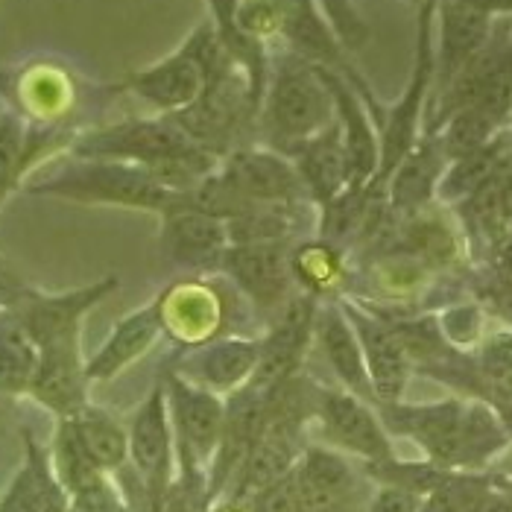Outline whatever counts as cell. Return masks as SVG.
Returning a JSON list of instances; mask_svg holds the SVG:
<instances>
[{
  "label": "cell",
  "instance_id": "obj_1",
  "mask_svg": "<svg viewBox=\"0 0 512 512\" xmlns=\"http://www.w3.org/2000/svg\"><path fill=\"white\" fill-rule=\"evenodd\" d=\"M235 24L246 39L261 44L267 53L287 50L305 59L308 65H319L340 74L360 94L375 126L381 123L384 106L372 94L369 82L352 65L349 50L331 30L328 18L319 12L316 0H237Z\"/></svg>",
  "mask_w": 512,
  "mask_h": 512
},
{
  "label": "cell",
  "instance_id": "obj_2",
  "mask_svg": "<svg viewBox=\"0 0 512 512\" xmlns=\"http://www.w3.org/2000/svg\"><path fill=\"white\" fill-rule=\"evenodd\" d=\"M331 123L334 100L314 65L287 50H270L267 85L258 109V135L264 147L290 156V150Z\"/></svg>",
  "mask_w": 512,
  "mask_h": 512
},
{
  "label": "cell",
  "instance_id": "obj_3",
  "mask_svg": "<svg viewBox=\"0 0 512 512\" xmlns=\"http://www.w3.org/2000/svg\"><path fill=\"white\" fill-rule=\"evenodd\" d=\"M30 197L68 199L79 205H118L138 211H170L176 194L164 188L147 167L126 161H100V158H68L50 164L44 173L24 182Z\"/></svg>",
  "mask_w": 512,
  "mask_h": 512
},
{
  "label": "cell",
  "instance_id": "obj_4",
  "mask_svg": "<svg viewBox=\"0 0 512 512\" xmlns=\"http://www.w3.org/2000/svg\"><path fill=\"white\" fill-rule=\"evenodd\" d=\"M68 150L74 158L126 161V164L147 167L150 173L208 153V150L197 147L173 120L164 115L126 118L118 123L97 126V129H85V132H77V138L71 141Z\"/></svg>",
  "mask_w": 512,
  "mask_h": 512
},
{
  "label": "cell",
  "instance_id": "obj_5",
  "mask_svg": "<svg viewBox=\"0 0 512 512\" xmlns=\"http://www.w3.org/2000/svg\"><path fill=\"white\" fill-rule=\"evenodd\" d=\"M226 53L229 50L223 47L214 24L205 21L188 36V41L176 53H170L167 59H161L156 65H150V68L126 79L123 91L135 94L138 100H144L150 109H156L164 118L179 115L197 103L211 68Z\"/></svg>",
  "mask_w": 512,
  "mask_h": 512
},
{
  "label": "cell",
  "instance_id": "obj_6",
  "mask_svg": "<svg viewBox=\"0 0 512 512\" xmlns=\"http://www.w3.org/2000/svg\"><path fill=\"white\" fill-rule=\"evenodd\" d=\"M434 85V0L419 6V33H416V59L410 82L404 94L390 109H384V118L378 123V144H381V164L372 188L384 191L387 179L393 176L398 161L413 150V144L422 138L425 109Z\"/></svg>",
  "mask_w": 512,
  "mask_h": 512
},
{
  "label": "cell",
  "instance_id": "obj_7",
  "mask_svg": "<svg viewBox=\"0 0 512 512\" xmlns=\"http://www.w3.org/2000/svg\"><path fill=\"white\" fill-rule=\"evenodd\" d=\"M120 278L109 276L85 284L68 293H41L33 287H21L18 296L12 299V311L30 331L36 349L65 340V337H82V319L91 314L103 299H109L118 290Z\"/></svg>",
  "mask_w": 512,
  "mask_h": 512
},
{
  "label": "cell",
  "instance_id": "obj_8",
  "mask_svg": "<svg viewBox=\"0 0 512 512\" xmlns=\"http://www.w3.org/2000/svg\"><path fill=\"white\" fill-rule=\"evenodd\" d=\"M217 270L258 314L273 316L296 290L287 243L229 246Z\"/></svg>",
  "mask_w": 512,
  "mask_h": 512
},
{
  "label": "cell",
  "instance_id": "obj_9",
  "mask_svg": "<svg viewBox=\"0 0 512 512\" xmlns=\"http://www.w3.org/2000/svg\"><path fill=\"white\" fill-rule=\"evenodd\" d=\"M319 299L311 293L293 290L290 299L270 316V328L261 337V363L252 378L255 387L270 390L287 378H296L305 352L314 340Z\"/></svg>",
  "mask_w": 512,
  "mask_h": 512
},
{
  "label": "cell",
  "instance_id": "obj_10",
  "mask_svg": "<svg viewBox=\"0 0 512 512\" xmlns=\"http://www.w3.org/2000/svg\"><path fill=\"white\" fill-rule=\"evenodd\" d=\"M156 302L164 334L179 346L197 349L226 334L223 328L229 322V302L211 281H176L158 293Z\"/></svg>",
  "mask_w": 512,
  "mask_h": 512
},
{
  "label": "cell",
  "instance_id": "obj_11",
  "mask_svg": "<svg viewBox=\"0 0 512 512\" xmlns=\"http://www.w3.org/2000/svg\"><path fill=\"white\" fill-rule=\"evenodd\" d=\"M223 182L252 208L261 205H305L308 194L293 161L267 147H240L220 161Z\"/></svg>",
  "mask_w": 512,
  "mask_h": 512
},
{
  "label": "cell",
  "instance_id": "obj_12",
  "mask_svg": "<svg viewBox=\"0 0 512 512\" xmlns=\"http://www.w3.org/2000/svg\"><path fill=\"white\" fill-rule=\"evenodd\" d=\"M161 384L167 393V410H170V422L179 436L182 457L188 463H202V460L214 457L220 434H223L226 401L217 393L188 381L176 369L167 372Z\"/></svg>",
  "mask_w": 512,
  "mask_h": 512
},
{
  "label": "cell",
  "instance_id": "obj_13",
  "mask_svg": "<svg viewBox=\"0 0 512 512\" xmlns=\"http://www.w3.org/2000/svg\"><path fill=\"white\" fill-rule=\"evenodd\" d=\"M0 79L3 94L12 100V115H18L27 126H65L77 109V79L59 65L36 62Z\"/></svg>",
  "mask_w": 512,
  "mask_h": 512
},
{
  "label": "cell",
  "instance_id": "obj_14",
  "mask_svg": "<svg viewBox=\"0 0 512 512\" xmlns=\"http://www.w3.org/2000/svg\"><path fill=\"white\" fill-rule=\"evenodd\" d=\"M434 85L431 97L457 77L472 56L486 44L495 18L480 12L469 0H434Z\"/></svg>",
  "mask_w": 512,
  "mask_h": 512
},
{
  "label": "cell",
  "instance_id": "obj_15",
  "mask_svg": "<svg viewBox=\"0 0 512 512\" xmlns=\"http://www.w3.org/2000/svg\"><path fill=\"white\" fill-rule=\"evenodd\" d=\"M261 363V337L223 334L176 360V372L217 395H232L252 384Z\"/></svg>",
  "mask_w": 512,
  "mask_h": 512
},
{
  "label": "cell",
  "instance_id": "obj_16",
  "mask_svg": "<svg viewBox=\"0 0 512 512\" xmlns=\"http://www.w3.org/2000/svg\"><path fill=\"white\" fill-rule=\"evenodd\" d=\"M319 77L325 88L331 91L334 100V115L343 132V153H346V173H349V188H363L372 185L378 176L381 164V144H378V126L369 115L366 103L360 100L355 88L328 68H319Z\"/></svg>",
  "mask_w": 512,
  "mask_h": 512
},
{
  "label": "cell",
  "instance_id": "obj_17",
  "mask_svg": "<svg viewBox=\"0 0 512 512\" xmlns=\"http://www.w3.org/2000/svg\"><path fill=\"white\" fill-rule=\"evenodd\" d=\"M340 308L355 328L375 401L378 404L401 401V393L410 378V355H407L404 343L398 340L395 328L352 302H340Z\"/></svg>",
  "mask_w": 512,
  "mask_h": 512
},
{
  "label": "cell",
  "instance_id": "obj_18",
  "mask_svg": "<svg viewBox=\"0 0 512 512\" xmlns=\"http://www.w3.org/2000/svg\"><path fill=\"white\" fill-rule=\"evenodd\" d=\"M88 357L82 355V337H65L39 349V366L30 384V398L59 419H71L88 404Z\"/></svg>",
  "mask_w": 512,
  "mask_h": 512
},
{
  "label": "cell",
  "instance_id": "obj_19",
  "mask_svg": "<svg viewBox=\"0 0 512 512\" xmlns=\"http://www.w3.org/2000/svg\"><path fill=\"white\" fill-rule=\"evenodd\" d=\"M384 422L398 434L413 436L436 463L463 466V410L457 398L434 404H381Z\"/></svg>",
  "mask_w": 512,
  "mask_h": 512
},
{
  "label": "cell",
  "instance_id": "obj_20",
  "mask_svg": "<svg viewBox=\"0 0 512 512\" xmlns=\"http://www.w3.org/2000/svg\"><path fill=\"white\" fill-rule=\"evenodd\" d=\"M161 249L179 270L211 273L229 249L226 223L202 211L170 208L161 214Z\"/></svg>",
  "mask_w": 512,
  "mask_h": 512
},
{
  "label": "cell",
  "instance_id": "obj_21",
  "mask_svg": "<svg viewBox=\"0 0 512 512\" xmlns=\"http://www.w3.org/2000/svg\"><path fill=\"white\" fill-rule=\"evenodd\" d=\"M316 413L325 425L328 436L355 451L360 457L372 460V463H384V460H393V451H390V439L384 434L378 416L369 410V404L357 395L346 393V390H316Z\"/></svg>",
  "mask_w": 512,
  "mask_h": 512
},
{
  "label": "cell",
  "instance_id": "obj_22",
  "mask_svg": "<svg viewBox=\"0 0 512 512\" xmlns=\"http://www.w3.org/2000/svg\"><path fill=\"white\" fill-rule=\"evenodd\" d=\"M126 434H129V457L138 474L144 477L147 489L156 495L167 486L173 466V422H170L167 393L161 381L141 401L132 428Z\"/></svg>",
  "mask_w": 512,
  "mask_h": 512
},
{
  "label": "cell",
  "instance_id": "obj_23",
  "mask_svg": "<svg viewBox=\"0 0 512 512\" xmlns=\"http://www.w3.org/2000/svg\"><path fill=\"white\" fill-rule=\"evenodd\" d=\"M161 337H164V328H161L156 299L141 305L132 314L120 316L115 328H112V334L106 337V343L85 363L88 381L91 384L115 381L123 369H129L132 363H138L141 357L147 355Z\"/></svg>",
  "mask_w": 512,
  "mask_h": 512
},
{
  "label": "cell",
  "instance_id": "obj_24",
  "mask_svg": "<svg viewBox=\"0 0 512 512\" xmlns=\"http://www.w3.org/2000/svg\"><path fill=\"white\" fill-rule=\"evenodd\" d=\"M290 161L302 179V188L308 202L316 208H325L334 197H340L349 188L346 173V153H343V132L334 115V123L316 132L314 138L302 141L296 150H290Z\"/></svg>",
  "mask_w": 512,
  "mask_h": 512
},
{
  "label": "cell",
  "instance_id": "obj_25",
  "mask_svg": "<svg viewBox=\"0 0 512 512\" xmlns=\"http://www.w3.org/2000/svg\"><path fill=\"white\" fill-rule=\"evenodd\" d=\"M451 161L442 150L439 135H425L413 144V150L398 161L393 176L384 185L387 205L401 214H419L431 199L436 197V188L442 182V173Z\"/></svg>",
  "mask_w": 512,
  "mask_h": 512
},
{
  "label": "cell",
  "instance_id": "obj_26",
  "mask_svg": "<svg viewBox=\"0 0 512 512\" xmlns=\"http://www.w3.org/2000/svg\"><path fill=\"white\" fill-rule=\"evenodd\" d=\"M314 340L319 346L322 357L328 360V366L334 369V375L340 378L346 393L357 395L363 401H375L372 384H369V372H366V360L360 352L355 328L349 322V316L343 314L340 302H325L316 311Z\"/></svg>",
  "mask_w": 512,
  "mask_h": 512
},
{
  "label": "cell",
  "instance_id": "obj_27",
  "mask_svg": "<svg viewBox=\"0 0 512 512\" xmlns=\"http://www.w3.org/2000/svg\"><path fill=\"white\" fill-rule=\"evenodd\" d=\"M27 457L0 498V512H71V495L59 483L53 463L27 434Z\"/></svg>",
  "mask_w": 512,
  "mask_h": 512
},
{
  "label": "cell",
  "instance_id": "obj_28",
  "mask_svg": "<svg viewBox=\"0 0 512 512\" xmlns=\"http://www.w3.org/2000/svg\"><path fill=\"white\" fill-rule=\"evenodd\" d=\"M512 161V132L504 129L498 132L486 147H480L472 156L457 158L445 167L442 182L436 188V197L442 202H463L472 197L474 191H480L501 167H507Z\"/></svg>",
  "mask_w": 512,
  "mask_h": 512
},
{
  "label": "cell",
  "instance_id": "obj_29",
  "mask_svg": "<svg viewBox=\"0 0 512 512\" xmlns=\"http://www.w3.org/2000/svg\"><path fill=\"white\" fill-rule=\"evenodd\" d=\"M39 349L12 308H0V395H27Z\"/></svg>",
  "mask_w": 512,
  "mask_h": 512
},
{
  "label": "cell",
  "instance_id": "obj_30",
  "mask_svg": "<svg viewBox=\"0 0 512 512\" xmlns=\"http://www.w3.org/2000/svg\"><path fill=\"white\" fill-rule=\"evenodd\" d=\"M71 425L77 431L85 454L91 457V463L100 472L120 469L129 460V434L120 428L118 419L109 416L106 410H100V407H94L88 401L77 416H71Z\"/></svg>",
  "mask_w": 512,
  "mask_h": 512
},
{
  "label": "cell",
  "instance_id": "obj_31",
  "mask_svg": "<svg viewBox=\"0 0 512 512\" xmlns=\"http://www.w3.org/2000/svg\"><path fill=\"white\" fill-rule=\"evenodd\" d=\"M205 3L211 9V24H214L217 36L223 41V47L232 53V59L246 71L252 97H255L258 109H261V97H264V85H267V68H270V53L237 30V0H205Z\"/></svg>",
  "mask_w": 512,
  "mask_h": 512
},
{
  "label": "cell",
  "instance_id": "obj_32",
  "mask_svg": "<svg viewBox=\"0 0 512 512\" xmlns=\"http://www.w3.org/2000/svg\"><path fill=\"white\" fill-rule=\"evenodd\" d=\"M290 273L293 284L314 299H325L343 281V252L325 240H302L290 249Z\"/></svg>",
  "mask_w": 512,
  "mask_h": 512
},
{
  "label": "cell",
  "instance_id": "obj_33",
  "mask_svg": "<svg viewBox=\"0 0 512 512\" xmlns=\"http://www.w3.org/2000/svg\"><path fill=\"white\" fill-rule=\"evenodd\" d=\"M302 205H261L226 223L229 246H258V243H287L296 232L293 211Z\"/></svg>",
  "mask_w": 512,
  "mask_h": 512
},
{
  "label": "cell",
  "instance_id": "obj_34",
  "mask_svg": "<svg viewBox=\"0 0 512 512\" xmlns=\"http://www.w3.org/2000/svg\"><path fill=\"white\" fill-rule=\"evenodd\" d=\"M507 442L504 422L486 404H466L463 410V466L480 463Z\"/></svg>",
  "mask_w": 512,
  "mask_h": 512
},
{
  "label": "cell",
  "instance_id": "obj_35",
  "mask_svg": "<svg viewBox=\"0 0 512 512\" xmlns=\"http://www.w3.org/2000/svg\"><path fill=\"white\" fill-rule=\"evenodd\" d=\"M296 474L319 486V489H325L331 495H343V498H349L352 486H355L349 463L340 454L325 451V448H308L302 454V460L296 463Z\"/></svg>",
  "mask_w": 512,
  "mask_h": 512
},
{
  "label": "cell",
  "instance_id": "obj_36",
  "mask_svg": "<svg viewBox=\"0 0 512 512\" xmlns=\"http://www.w3.org/2000/svg\"><path fill=\"white\" fill-rule=\"evenodd\" d=\"M24 135H27V123L18 115L6 112L0 118V202L15 185H24V176H21V167H18Z\"/></svg>",
  "mask_w": 512,
  "mask_h": 512
},
{
  "label": "cell",
  "instance_id": "obj_37",
  "mask_svg": "<svg viewBox=\"0 0 512 512\" xmlns=\"http://www.w3.org/2000/svg\"><path fill=\"white\" fill-rule=\"evenodd\" d=\"M477 492L480 489H474L469 480L448 477L442 486H436L428 495L425 504H419V512H469Z\"/></svg>",
  "mask_w": 512,
  "mask_h": 512
},
{
  "label": "cell",
  "instance_id": "obj_38",
  "mask_svg": "<svg viewBox=\"0 0 512 512\" xmlns=\"http://www.w3.org/2000/svg\"><path fill=\"white\" fill-rule=\"evenodd\" d=\"M255 512H299L296 501V477L293 472L284 474L281 480L270 483L255 495Z\"/></svg>",
  "mask_w": 512,
  "mask_h": 512
},
{
  "label": "cell",
  "instance_id": "obj_39",
  "mask_svg": "<svg viewBox=\"0 0 512 512\" xmlns=\"http://www.w3.org/2000/svg\"><path fill=\"white\" fill-rule=\"evenodd\" d=\"M419 504H422V501H419L416 492L401 489V486H384V489L375 495L369 512H419Z\"/></svg>",
  "mask_w": 512,
  "mask_h": 512
},
{
  "label": "cell",
  "instance_id": "obj_40",
  "mask_svg": "<svg viewBox=\"0 0 512 512\" xmlns=\"http://www.w3.org/2000/svg\"><path fill=\"white\" fill-rule=\"evenodd\" d=\"M469 512H512V498L501 492H477Z\"/></svg>",
  "mask_w": 512,
  "mask_h": 512
},
{
  "label": "cell",
  "instance_id": "obj_41",
  "mask_svg": "<svg viewBox=\"0 0 512 512\" xmlns=\"http://www.w3.org/2000/svg\"><path fill=\"white\" fill-rule=\"evenodd\" d=\"M472 6H477L480 12L492 15V18H504L512 15V0H469Z\"/></svg>",
  "mask_w": 512,
  "mask_h": 512
},
{
  "label": "cell",
  "instance_id": "obj_42",
  "mask_svg": "<svg viewBox=\"0 0 512 512\" xmlns=\"http://www.w3.org/2000/svg\"><path fill=\"white\" fill-rule=\"evenodd\" d=\"M410 3H416V6H425L428 0H410Z\"/></svg>",
  "mask_w": 512,
  "mask_h": 512
},
{
  "label": "cell",
  "instance_id": "obj_43",
  "mask_svg": "<svg viewBox=\"0 0 512 512\" xmlns=\"http://www.w3.org/2000/svg\"><path fill=\"white\" fill-rule=\"evenodd\" d=\"M510 132H512V120H510Z\"/></svg>",
  "mask_w": 512,
  "mask_h": 512
},
{
  "label": "cell",
  "instance_id": "obj_44",
  "mask_svg": "<svg viewBox=\"0 0 512 512\" xmlns=\"http://www.w3.org/2000/svg\"><path fill=\"white\" fill-rule=\"evenodd\" d=\"M510 422H512V413H510Z\"/></svg>",
  "mask_w": 512,
  "mask_h": 512
}]
</instances>
